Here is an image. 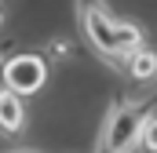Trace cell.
<instances>
[{"mask_svg":"<svg viewBox=\"0 0 157 153\" xmlns=\"http://www.w3.org/2000/svg\"><path fill=\"white\" fill-rule=\"evenodd\" d=\"M150 117H154V102L150 99L113 106L106 124H102V131H99L95 153H132V146L143 139V128H146Z\"/></svg>","mask_w":157,"mask_h":153,"instance_id":"cell-1","label":"cell"},{"mask_svg":"<svg viewBox=\"0 0 157 153\" xmlns=\"http://www.w3.org/2000/svg\"><path fill=\"white\" fill-rule=\"evenodd\" d=\"M80 29L88 44L95 47V55H102L110 66L124 69V55L117 47V18L106 11L102 0H80Z\"/></svg>","mask_w":157,"mask_h":153,"instance_id":"cell-2","label":"cell"},{"mask_svg":"<svg viewBox=\"0 0 157 153\" xmlns=\"http://www.w3.org/2000/svg\"><path fill=\"white\" fill-rule=\"evenodd\" d=\"M0 76H4L7 91H15V95H37L44 88V80H48V62L40 55H33V51L11 55V58H4Z\"/></svg>","mask_w":157,"mask_h":153,"instance_id":"cell-3","label":"cell"},{"mask_svg":"<svg viewBox=\"0 0 157 153\" xmlns=\"http://www.w3.org/2000/svg\"><path fill=\"white\" fill-rule=\"evenodd\" d=\"M22 128H26V106H22V95L0 88V131L18 135Z\"/></svg>","mask_w":157,"mask_h":153,"instance_id":"cell-4","label":"cell"},{"mask_svg":"<svg viewBox=\"0 0 157 153\" xmlns=\"http://www.w3.org/2000/svg\"><path fill=\"white\" fill-rule=\"evenodd\" d=\"M124 69H128V76H135V80H150V76H157V51H150V47H135V51L124 58Z\"/></svg>","mask_w":157,"mask_h":153,"instance_id":"cell-5","label":"cell"},{"mask_svg":"<svg viewBox=\"0 0 157 153\" xmlns=\"http://www.w3.org/2000/svg\"><path fill=\"white\" fill-rule=\"evenodd\" d=\"M117 47H121V55L128 58L135 47H143V29H139L135 22H124V18H117Z\"/></svg>","mask_w":157,"mask_h":153,"instance_id":"cell-6","label":"cell"},{"mask_svg":"<svg viewBox=\"0 0 157 153\" xmlns=\"http://www.w3.org/2000/svg\"><path fill=\"white\" fill-rule=\"evenodd\" d=\"M139 142H143L150 153H157V117L146 120V128H143V139H139Z\"/></svg>","mask_w":157,"mask_h":153,"instance_id":"cell-7","label":"cell"},{"mask_svg":"<svg viewBox=\"0 0 157 153\" xmlns=\"http://www.w3.org/2000/svg\"><path fill=\"white\" fill-rule=\"evenodd\" d=\"M11 153H33V150H11Z\"/></svg>","mask_w":157,"mask_h":153,"instance_id":"cell-8","label":"cell"},{"mask_svg":"<svg viewBox=\"0 0 157 153\" xmlns=\"http://www.w3.org/2000/svg\"><path fill=\"white\" fill-rule=\"evenodd\" d=\"M154 117H157V102H154Z\"/></svg>","mask_w":157,"mask_h":153,"instance_id":"cell-9","label":"cell"},{"mask_svg":"<svg viewBox=\"0 0 157 153\" xmlns=\"http://www.w3.org/2000/svg\"><path fill=\"white\" fill-rule=\"evenodd\" d=\"M0 22H4V15H0Z\"/></svg>","mask_w":157,"mask_h":153,"instance_id":"cell-10","label":"cell"},{"mask_svg":"<svg viewBox=\"0 0 157 153\" xmlns=\"http://www.w3.org/2000/svg\"><path fill=\"white\" fill-rule=\"evenodd\" d=\"M0 66H4V58H0Z\"/></svg>","mask_w":157,"mask_h":153,"instance_id":"cell-11","label":"cell"}]
</instances>
